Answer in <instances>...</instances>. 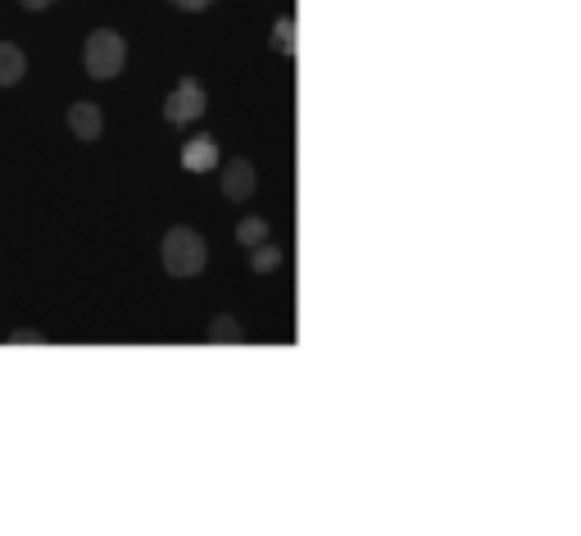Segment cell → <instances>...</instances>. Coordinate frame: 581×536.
Segmentation results:
<instances>
[{"label": "cell", "instance_id": "13", "mask_svg": "<svg viewBox=\"0 0 581 536\" xmlns=\"http://www.w3.org/2000/svg\"><path fill=\"white\" fill-rule=\"evenodd\" d=\"M173 5H178V10H187V14H200V10H209L214 0H173Z\"/></svg>", "mask_w": 581, "mask_h": 536}, {"label": "cell", "instance_id": "14", "mask_svg": "<svg viewBox=\"0 0 581 536\" xmlns=\"http://www.w3.org/2000/svg\"><path fill=\"white\" fill-rule=\"evenodd\" d=\"M19 5H28V10H46L50 0H19Z\"/></svg>", "mask_w": 581, "mask_h": 536}, {"label": "cell", "instance_id": "6", "mask_svg": "<svg viewBox=\"0 0 581 536\" xmlns=\"http://www.w3.org/2000/svg\"><path fill=\"white\" fill-rule=\"evenodd\" d=\"M69 128H73L78 141H96L100 128H105V119H100V110L91 105V100H78V105L69 110Z\"/></svg>", "mask_w": 581, "mask_h": 536}, {"label": "cell", "instance_id": "9", "mask_svg": "<svg viewBox=\"0 0 581 536\" xmlns=\"http://www.w3.org/2000/svg\"><path fill=\"white\" fill-rule=\"evenodd\" d=\"M237 241L246 250H255V246H264L268 241V223L264 219H241V228H237Z\"/></svg>", "mask_w": 581, "mask_h": 536}, {"label": "cell", "instance_id": "11", "mask_svg": "<svg viewBox=\"0 0 581 536\" xmlns=\"http://www.w3.org/2000/svg\"><path fill=\"white\" fill-rule=\"evenodd\" d=\"M209 341H241V328L232 318H214V323H209Z\"/></svg>", "mask_w": 581, "mask_h": 536}, {"label": "cell", "instance_id": "1", "mask_svg": "<svg viewBox=\"0 0 581 536\" xmlns=\"http://www.w3.org/2000/svg\"><path fill=\"white\" fill-rule=\"evenodd\" d=\"M159 259H164V268L173 273V278H196L200 268H205L209 250H205V237L191 228H173L164 237V246H159Z\"/></svg>", "mask_w": 581, "mask_h": 536}, {"label": "cell", "instance_id": "7", "mask_svg": "<svg viewBox=\"0 0 581 536\" xmlns=\"http://www.w3.org/2000/svg\"><path fill=\"white\" fill-rule=\"evenodd\" d=\"M28 73V55L19 46H0V87H19V78Z\"/></svg>", "mask_w": 581, "mask_h": 536}, {"label": "cell", "instance_id": "5", "mask_svg": "<svg viewBox=\"0 0 581 536\" xmlns=\"http://www.w3.org/2000/svg\"><path fill=\"white\" fill-rule=\"evenodd\" d=\"M182 169H191V173L218 169V141L214 137H191L187 150H182Z\"/></svg>", "mask_w": 581, "mask_h": 536}, {"label": "cell", "instance_id": "3", "mask_svg": "<svg viewBox=\"0 0 581 536\" xmlns=\"http://www.w3.org/2000/svg\"><path fill=\"white\" fill-rule=\"evenodd\" d=\"M205 105H209V100H205V87H200L196 78H182L178 87H173V96L164 100V119L182 128V123H196L200 114H205Z\"/></svg>", "mask_w": 581, "mask_h": 536}, {"label": "cell", "instance_id": "4", "mask_svg": "<svg viewBox=\"0 0 581 536\" xmlns=\"http://www.w3.org/2000/svg\"><path fill=\"white\" fill-rule=\"evenodd\" d=\"M255 164L250 159H227L223 164V196L227 200H250L255 196Z\"/></svg>", "mask_w": 581, "mask_h": 536}, {"label": "cell", "instance_id": "8", "mask_svg": "<svg viewBox=\"0 0 581 536\" xmlns=\"http://www.w3.org/2000/svg\"><path fill=\"white\" fill-rule=\"evenodd\" d=\"M273 50H277V55H291V60H296V23H291V19H277L273 23Z\"/></svg>", "mask_w": 581, "mask_h": 536}, {"label": "cell", "instance_id": "10", "mask_svg": "<svg viewBox=\"0 0 581 536\" xmlns=\"http://www.w3.org/2000/svg\"><path fill=\"white\" fill-rule=\"evenodd\" d=\"M277 264H282V250L268 246V241H264V246L250 250V268H255V273H273Z\"/></svg>", "mask_w": 581, "mask_h": 536}, {"label": "cell", "instance_id": "12", "mask_svg": "<svg viewBox=\"0 0 581 536\" xmlns=\"http://www.w3.org/2000/svg\"><path fill=\"white\" fill-rule=\"evenodd\" d=\"M41 341H46V337H41V332H32V328H14L10 332V346H41Z\"/></svg>", "mask_w": 581, "mask_h": 536}, {"label": "cell", "instance_id": "2", "mask_svg": "<svg viewBox=\"0 0 581 536\" xmlns=\"http://www.w3.org/2000/svg\"><path fill=\"white\" fill-rule=\"evenodd\" d=\"M123 64H128V46H123L119 32H109V28H96L87 37V73L100 82L109 78H119Z\"/></svg>", "mask_w": 581, "mask_h": 536}]
</instances>
